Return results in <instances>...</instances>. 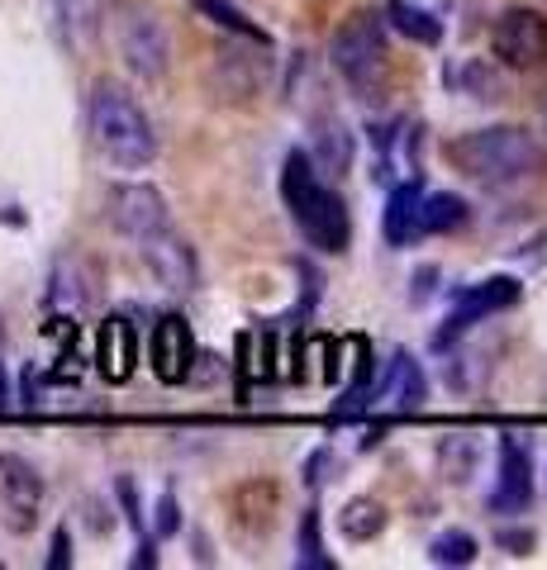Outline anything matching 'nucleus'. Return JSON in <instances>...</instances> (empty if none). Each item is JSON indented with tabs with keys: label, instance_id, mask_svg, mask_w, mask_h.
<instances>
[{
	"label": "nucleus",
	"instance_id": "f257e3e1",
	"mask_svg": "<svg viewBox=\"0 0 547 570\" xmlns=\"http://www.w3.org/2000/svg\"><path fill=\"white\" fill-rule=\"evenodd\" d=\"M443 157L452 171L481 186H519L547 171V148L524 124H486L443 142Z\"/></svg>",
	"mask_w": 547,
	"mask_h": 570
},
{
	"label": "nucleus",
	"instance_id": "f03ea898",
	"mask_svg": "<svg viewBox=\"0 0 547 570\" xmlns=\"http://www.w3.org/2000/svg\"><path fill=\"white\" fill-rule=\"evenodd\" d=\"M281 205L295 219L300 238L324 257H343L352 247V214L348 200L324 181V171L310 163L305 148H291L281 157Z\"/></svg>",
	"mask_w": 547,
	"mask_h": 570
},
{
	"label": "nucleus",
	"instance_id": "7ed1b4c3",
	"mask_svg": "<svg viewBox=\"0 0 547 570\" xmlns=\"http://www.w3.org/2000/svg\"><path fill=\"white\" fill-rule=\"evenodd\" d=\"M86 129H91L96 153L115 171H144L157 157V129L138 96L119 81H96L86 96Z\"/></svg>",
	"mask_w": 547,
	"mask_h": 570
},
{
	"label": "nucleus",
	"instance_id": "20e7f679",
	"mask_svg": "<svg viewBox=\"0 0 547 570\" xmlns=\"http://www.w3.org/2000/svg\"><path fill=\"white\" fill-rule=\"evenodd\" d=\"M329 62L333 71L352 86V96L377 100L391 81V39H385V20L372 10H352L339 20L329 39Z\"/></svg>",
	"mask_w": 547,
	"mask_h": 570
},
{
	"label": "nucleus",
	"instance_id": "39448f33",
	"mask_svg": "<svg viewBox=\"0 0 547 570\" xmlns=\"http://www.w3.org/2000/svg\"><path fill=\"white\" fill-rule=\"evenodd\" d=\"M115 48L138 81H163L172 67V33L163 14L153 6H138V0H125L115 10Z\"/></svg>",
	"mask_w": 547,
	"mask_h": 570
},
{
	"label": "nucleus",
	"instance_id": "423d86ee",
	"mask_svg": "<svg viewBox=\"0 0 547 570\" xmlns=\"http://www.w3.org/2000/svg\"><path fill=\"white\" fill-rule=\"evenodd\" d=\"M43 499H48V485L39 466L20 452H0V528L14 532V538L33 532L43 519Z\"/></svg>",
	"mask_w": 547,
	"mask_h": 570
},
{
	"label": "nucleus",
	"instance_id": "0eeeda50",
	"mask_svg": "<svg viewBox=\"0 0 547 570\" xmlns=\"http://www.w3.org/2000/svg\"><path fill=\"white\" fill-rule=\"evenodd\" d=\"M105 219H110V228L119 238H129L138 247V243H148L153 234L172 228V209H167V195L157 186L119 181V186H110V195H105Z\"/></svg>",
	"mask_w": 547,
	"mask_h": 570
},
{
	"label": "nucleus",
	"instance_id": "6e6552de",
	"mask_svg": "<svg viewBox=\"0 0 547 570\" xmlns=\"http://www.w3.org/2000/svg\"><path fill=\"white\" fill-rule=\"evenodd\" d=\"M519 299H524V281H519V276H509V272H500V276H486V281L467 285V291H457L452 309H448V324L438 328L433 347H452L457 337H462L471 324H481V318H490V314L515 309Z\"/></svg>",
	"mask_w": 547,
	"mask_h": 570
},
{
	"label": "nucleus",
	"instance_id": "1a4fd4ad",
	"mask_svg": "<svg viewBox=\"0 0 547 570\" xmlns=\"http://www.w3.org/2000/svg\"><path fill=\"white\" fill-rule=\"evenodd\" d=\"M490 58L509 71H534L547 62V14L534 6H509L490 29Z\"/></svg>",
	"mask_w": 547,
	"mask_h": 570
},
{
	"label": "nucleus",
	"instance_id": "9d476101",
	"mask_svg": "<svg viewBox=\"0 0 547 570\" xmlns=\"http://www.w3.org/2000/svg\"><path fill=\"white\" fill-rule=\"evenodd\" d=\"M201 362V347H196V328H191L186 314H157L153 328H148V366L163 385H186L191 371Z\"/></svg>",
	"mask_w": 547,
	"mask_h": 570
},
{
	"label": "nucleus",
	"instance_id": "9b49d317",
	"mask_svg": "<svg viewBox=\"0 0 547 570\" xmlns=\"http://www.w3.org/2000/svg\"><path fill=\"white\" fill-rule=\"evenodd\" d=\"M490 513L519 519L534 504V452L515 433H500V456H496V490H490Z\"/></svg>",
	"mask_w": 547,
	"mask_h": 570
},
{
	"label": "nucleus",
	"instance_id": "f8f14e48",
	"mask_svg": "<svg viewBox=\"0 0 547 570\" xmlns=\"http://www.w3.org/2000/svg\"><path fill=\"white\" fill-rule=\"evenodd\" d=\"M138 257H144L148 276L172 295H191L201 285V257L176 228H163V234H153L148 243H138Z\"/></svg>",
	"mask_w": 547,
	"mask_h": 570
},
{
	"label": "nucleus",
	"instance_id": "ddd939ff",
	"mask_svg": "<svg viewBox=\"0 0 547 570\" xmlns=\"http://www.w3.org/2000/svg\"><path fill=\"white\" fill-rule=\"evenodd\" d=\"M138 356H144V343H138V328L129 324V314L100 318L96 347H91V362H96V371H100V381H105V385H125V381H134Z\"/></svg>",
	"mask_w": 547,
	"mask_h": 570
},
{
	"label": "nucleus",
	"instance_id": "4468645a",
	"mask_svg": "<svg viewBox=\"0 0 547 570\" xmlns=\"http://www.w3.org/2000/svg\"><path fill=\"white\" fill-rule=\"evenodd\" d=\"M381 400L391 414H419V409L429 404V376H423L414 352L391 356V371H385V381H381Z\"/></svg>",
	"mask_w": 547,
	"mask_h": 570
},
{
	"label": "nucleus",
	"instance_id": "2eb2a0df",
	"mask_svg": "<svg viewBox=\"0 0 547 570\" xmlns=\"http://www.w3.org/2000/svg\"><path fill=\"white\" fill-rule=\"evenodd\" d=\"M419 200H423V186L419 176H404V181L385 195V214H381V234L391 247H414L423 238V224H419Z\"/></svg>",
	"mask_w": 547,
	"mask_h": 570
},
{
	"label": "nucleus",
	"instance_id": "dca6fc26",
	"mask_svg": "<svg viewBox=\"0 0 547 570\" xmlns=\"http://www.w3.org/2000/svg\"><path fill=\"white\" fill-rule=\"evenodd\" d=\"M385 24L395 33H404L410 43H423V48L443 43V20H438V10L419 6V0H385Z\"/></svg>",
	"mask_w": 547,
	"mask_h": 570
},
{
	"label": "nucleus",
	"instance_id": "f3484780",
	"mask_svg": "<svg viewBox=\"0 0 547 570\" xmlns=\"http://www.w3.org/2000/svg\"><path fill=\"white\" fill-rule=\"evenodd\" d=\"M385 523H391V513H385V504L377 494H352L348 504L339 509V532H343V542H377Z\"/></svg>",
	"mask_w": 547,
	"mask_h": 570
},
{
	"label": "nucleus",
	"instance_id": "a211bd4d",
	"mask_svg": "<svg viewBox=\"0 0 547 570\" xmlns=\"http://www.w3.org/2000/svg\"><path fill=\"white\" fill-rule=\"evenodd\" d=\"M305 153H310V163L320 171L343 176L352 167V134L343 129V119L329 115V119L314 124V148H305Z\"/></svg>",
	"mask_w": 547,
	"mask_h": 570
},
{
	"label": "nucleus",
	"instance_id": "6ab92c4d",
	"mask_svg": "<svg viewBox=\"0 0 547 570\" xmlns=\"http://www.w3.org/2000/svg\"><path fill=\"white\" fill-rule=\"evenodd\" d=\"M196 6V14L201 20H209L215 29H224V33H234V39H243V43H262V48H272V33L262 29L248 10H238L234 0H191Z\"/></svg>",
	"mask_w": 547,
	"mask_h": 570
},
{
	"label": "nucleus",
	"instance_id": "aec40b11",
	"mask_svg": "<svg viewBox=\"0 0 547 570\" xmlns=\"http://www.w3.org/2000/svg\"><path fill=\"white\" fill-rule=\"evenodd\" d=\"M419 224L423 234H457V228L471 224V205L457 190H433L419 200Z\"/></svg>",
	"mask_w": 547,
	"mask_h": 570
},
{
	"label": "nucleus",
	"instance_id": "412c9836",
	"mask_svg": "<svg viewBox=\"0 0 547 570\" xmlns=\"http://www.w3.org/2000/svg\"><path fill=\"white\" fill-rule=\"evenodd\" d=\"M476 557H481V542H476L467 528H448V532H438V538L429 542V561H433V566L462 570V566H471Z\"/></svg>",
	"mask_w": 547,
	"mask_h": 570
},
{
	"label": "nucleus",
	"instance_id": "4be33fe9",
	"mask_svg": "<svg viewBox=\"0 0 547 570\" xmlns=\"http://www.w3.org/2000/svg\"><path fill=\"white\" fill-rule=\"evenodd\" d=\"M96 20H100L96 0H62V6H58V29H62V39L72 48L96 39Z\"/></svg>",
	"mask_w": 547,
	"mask_h": 570
},
{
	"label": "nucleus",
	"instance_id": "5701e85b",
	"mask_svg": "<svg viewBox=\"0 0 547 570\" xmlns=\"http://www.w3.org/2000/svg\"><path fill=\"white\" fill-rule=\"evenodd\" d=\"M295 547H300L295 561L305 566V570H333V557L324 551V532H320V509H305V513H300Z\"/></svg>",
	"mask_w": 547,
	"mask_h": 570
},
{
	"label": "nucleus",
	"instance_id": "b1692460",
	"mask_svg": "<svg viewBox=\"0 0 547 570\" xmlns=\"http://www.w3.org/2000/svg\"><path fill=\"white\" fill-rule=\"evenodd\" d=\"M91 299V291L72 276V262H58V272H52V291H48V305H67V309H77Z\"/></svg>",
	"mask_w": 547,
	"mask_h": 570
},
{
	"label": "nucleus",
	"instance_id": "393cba45",
	"mask_svg": "<svg viewBox=\"0 0 547 570\" xmlns=\"http://www.w3.org/2000/svg\"><path fill=\"white\" fill-rule=\"evenodd\" d=\"M471 438H462V433H457V438H443V442H438V461H443V475L448 480H467L471 475Z\"/></svg>",
	"mask_w": 547,
	"mask_h": 570
},
{
	"label": "nucleus",
	"instance_id": "a878e982",
	"mask_svg": "<svg viewBox=\"0 0 547 570\" xmlns=\"http://www.w3.org/2000/svg\"><path fill=\"white\" fill-rule=\"evenodd\" d=\"M176 528H182V499L167 490L163 499H157V509H153V538L167 542V538H176Z\"/></svg>",
	"mask_w": 547,
	"mask_h": 570
},
{
	"label": "nucleus",
	"instance_id": "bb28decb",
	"mask_svg": "<svg viewBox=\"0 0 547 570\" xmlns=\"http://www.w3.org/2000/svg\"><path fill=\"white\" fill-rule=\"evenodd\" d=\"M115 499H119V509H125V523L134 532H144L148 519H144V504H138V485H134V475H119L115 480Z\"/></svg>",
	"mask_w": 547,
	"mask_h": 570
},
{
	"label": "nucleus",
	"instance_id": "cd10ccee",
	"mask_svg": "<svg viewBox=\"0 0 547 570\" xmlns=\"http://www.w3.org/2000/svg\"><path fill=\"white\" fill-rule=\"evenodd\" d=\"M496 547H505L509 557H528L538 547V532L534 528H500L496 532Z\"/></svg>",
	"mask_w": 547,
	"mask_h": 570
},
{
	"label": "nucleus",
	"instance_id": "c85d7f7f",
	"mask_svg": "<svg viewBox=\"0 0 547 570\" xmlns=\"http://www.w3.org/2000/svg\"><path fill=\"white\" fill-rule=\"evenodd\" d=\"M48 570H67L72 566V532L67 528H52V547H48Z\"/></svg>",
	"mask_w": 547,
	"mask_h": 570
},
{
	"label": "nucleus",
	"instance_id": "c756f323",
	"mask_svg": "<svg viewBox=\"0 0 547 570\" xmlns=\"http://www.w3.org/2000/svg\"><path fill=\"white\" fill-rule=\"evenodd\" d=\"M324 466H333V452H329V448H320V452L305 461V485H310V490H320V485H324V475H320Z\"/></svg>",
	"mask_w": 547,
	"mask_h": 570
},
{
	"label": "nucleus",
	"instance_id": "7c9ffc66",
	"mask_svg": "<svg viewBox=\"0 0 547 570\" xmlns=\"http://www.w3.org/2000/svg\"><path fill=\"white\" fill-rule=\"evenodd\" d=\"M129 566H134V570H153V566H157V538H144V542H138V547H134V557H129Z\"/></svg>",
	"mask_w": 547,
	"mask_h": 570
},
{
	"label": "nucleus",
	"instance_id": "2f4dec72",
	"mask_svg": "<svg viewBox=\"0 0 547 570\" xmlns=\"http://www.w3.org/2000/svg\"><path fill=\"white\" fill-rule=\"evenodd\" d=\"M10 409V376H6V366H0V414Z\"/></svg>",
	"mask_w": 547,
	"mask_h": 570
},
{
	"label": "nucleus",
	"instance_id": "473e14b6",
	"mask_svg": "<svg viewBox=\"0 0 547 570\" xmlns=\"http://www.w3.org/2000/svg\"><path fill=\"white\" fill-rule=\"evenodd\" d=\"M419 6H429V10H443V6H452V0H419Z\"/></svg>",
	"mask_w": 547,
	"mask_h": 570
}]
</instances>
